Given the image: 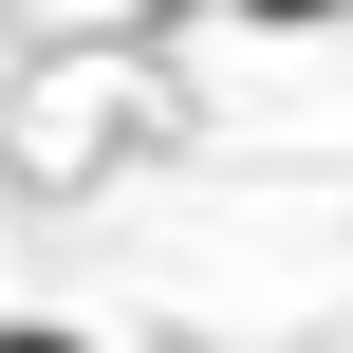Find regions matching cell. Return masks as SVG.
<instances>
[{
  "label": "cell",
  "mask_w": 353,
  "mask_h": 353,
  "mask_svg": "<svg viewBox=\"0 0 353 353\" xmlns=\"http://www.w3.org/2000/svg\"><path fill=\"white\" fill-rule=\"evenodd\" d=\"M242 19H279V37H316V19H353V0H242Z\"/></svg>",
  "instance_id": "6da1fadb"
},
{
  "label": "cell",
  "mask_w": 353,
  "mask_h": 353,
  "mask_svg": "<svg viewBox=\"0 0 353 353\" xmlns=\"http://www.w3.org/2000/svg\"><path fill=\"white\" fill-rule=\"evenodd\" d=\"M0 353H93V335H56V316H0Z\"/></svg>",
  "instance_id": "7a4b0ae2"
}]
</instances>
